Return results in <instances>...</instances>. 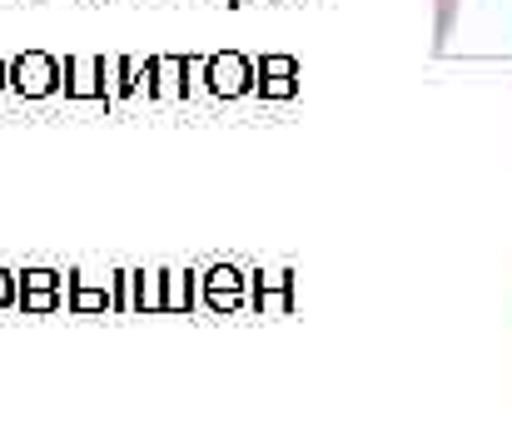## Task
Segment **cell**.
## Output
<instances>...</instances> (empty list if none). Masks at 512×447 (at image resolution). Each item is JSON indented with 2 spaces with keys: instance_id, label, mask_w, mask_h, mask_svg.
Wrapping results in <instances>:
<instances>
[{
  "instance_id": "7a4b0ae2",
  "label": "cell",
  "mask_w": 512,
  "mask_h": 447,
  "mask_svg": "<svg viewBox=\"0 0 512 447\" xmlns=\"http://www.w3.org/2000/svg\"><path fill=\"white\" fill-rule=\"evenodd\" d=\"M209 85H214V95H244L249 90V65H244V55H219V60H209Z\"/></svg>"
},
{
  "instance_id": "277c9868",
  "label": "cell",
  "mask_w": 512,
  "mask_h": 447,
  "mask_svg": "<svg viewBox=\"0 0 512 447\" xmlns=\"http://www.w3.org/2000/svg\"><path fill=\"white\" fill-rule=\"evenodd\" d=\"M25 308H55V274H25V289H20Z\"/></svg>"
},
{
  "instance_id": "6da1fadb",
  "label": "cell",
  "mask_w": 512,
  "mask_h": 447,
  "mask_svg": "<svg viewBox=\"0 0 512 447\" xmlns=\"http://www.w3.org/2000/svg\"><path fill=\"white\" fill-rule=\"evenodd\" d=\"M5 80L20 90V95H30V100H40V95H50L55 85H60V65L50 60V55H40V50H30V55H20L10 70H5Z\"/></svg>"
},
{
  "instance_id": "5b68a950",
  "label": "cell",
  "mask_w": 512,
  "mask_h": 447,
  "mask_svg": "<svg viewBox=\"0 0 512 447\" xmlns=\"http://www.w3.org/2000/svg\"><path fill=\"white\" fill-rule=\"evenodd\" d=\"M234 294H239V279L224 269V274H214V303H234Z\"/></svg>"
},
{
  "instance_id": "8992f818",
  "label": "cell",
  "mask_w": 512,
  "mask_h": 447,
  "mask_svg": "<svg viewBox=\"0 0 512 447\" xmlns=\"http://www.w3.org/2000/svg\"><path fill=\"white\" fill-rule=\"evenodd\" d=\"M453 20H458V0H438V40L453 35Z\"/></svg>"
},
{
  "instance_id": "52a82bcc",
  "label": "cell",
  "mask_w": 512,
  "mask_h": 447,
  "mask_svg": "<svg viewBox=\"0 0 512 447\" xmlns=\"http://www.w3.org/2000/svg\"><path fill=\"white\" fill-rule=\"evenodd\" d=\"M5 303H10V274L0 269V308H5Z\"/></svg>"
},
{
  "instance_id": "3957f363",
  "label": "cell",
  "mask_w": 512,
  "mask_h": 447,
  "mask_svg": "<svg viewBox=\"0 0 512 447\" xmlns=\"http://www.w3.org/2000/svg\"><path fill=\"white\" fill-rule=\"evenodd\" d=\"M259 90L274 95V100L294 95V90H299V65H294L289 55H269V60L259 65Z\"/></svg>"
},
{
  "instance_id": "ba28073f",
  "label": "cell",
  "mask_w": 512,
  "mask_h": 447,
  "mask_svg": "<svg viewBox=\"0 0 512 447\" xmlns=\"http://www.w3.org/2000/svg\"><path fill=\"white\" fill-rule=\"evenodd\" d=\"M0 85H5V65H0Z\"/></svg>"
}]
</instances>
